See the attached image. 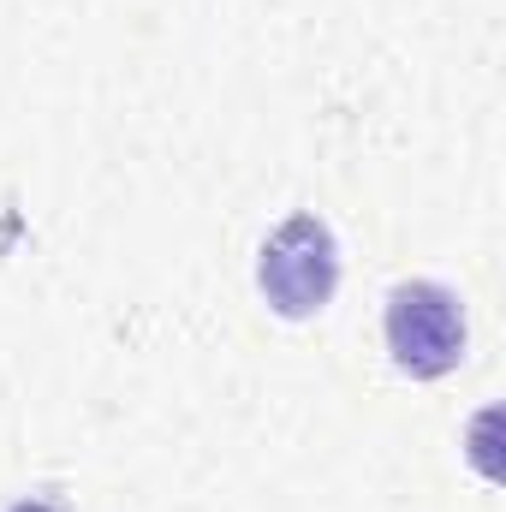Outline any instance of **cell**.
<instances>
[{
  "instance_id": "1",
  "label": "cell",
  "mask_w": 506,
  "mask_h": 512,
  "mask_svg": "<svg viewBox=\"0 0 506 512\" xmlns=\"http://www.w3.org/2000/svg\"><path fill=\"white\" fill-rule=\"evenodd\" d=\"M256 286L268 298L274 316L286 322H304L316 310L334 304L340 292V245H334V227L322 215H292L268 233V245L256 256Z\"/></svg>"
},
{
  "instance_id": "2",
  "label": "cell",
  "mask_w": 506,
  "mask_h": 512,
  "mask_svg": "<svg viewBox=\"0 0 506 512\" xmlns=\"http://www.w3.org/2000/svg\"><path fill=\"white\" fill-rule=\"evenodd\" d=\"M465 304L441 280H399L387 292V352L411 382H441L465 358Z\"/></svg>"
},
{
  "instance_id": "3",
  "label": "cell",
  "mask_w": 506,
  "mask_h": 512,
  "mask_svg": "<svg viewBox=\"0 0 506 512\" xmlns=\"http://www.w3.org/2000/svg\"><path fill=\"white\" fill-rule=\"evenodd\" d=\"M12 512H72V507H66L60 495H24V501H18Z\"/></svg>"
}]
</instances>
